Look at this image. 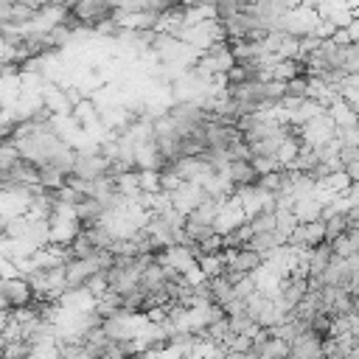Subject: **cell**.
Instances as JSON below:
<instances>
[{"label":"cell","mask_w":359,"mask_h":359,"mask_svg":"<svg viewBox=\"0 0 359 359\" xmlns=\"http://www.w3.org/2000/svg\"><path fill=\"white\" fill-rule=\"evenodd\" d=\"M345 216H348V227H353V230H359V202H356V205H351Z\"/></svg>","instance_id":"1"}]
</instances>
